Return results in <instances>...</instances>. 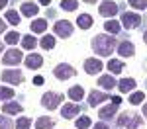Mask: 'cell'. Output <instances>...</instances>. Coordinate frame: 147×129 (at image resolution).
Returning a JSON list of instances; mask_svg holds the SVG:
<instances>
[{
    "mask_svg": "<svg viewBox=\"0 0 147 129\" xmlns=\"http://www.w3.org/2000/svg\"><path fill=\"white\" fill-rule=\"evenodd\" d=\"M118 47L116 39L108 33H100L92 39V49L96 55H112V51Z\"/></svg>",
    "mask_w": 147,
    "mask_h": 129,
    "instance_id": "obj_1",
    "label": "cell"
},
{
    "mask_svg": "<svg viewBox=\"0 0 147 129\" xmlns=\"http://www.w3.org/2000/svg\"><path fill=\"white\" fill-rule=\"evenodd\" d=\"M118 127H125V129H139L141 125V116H137V114H122V116L118 117Z\"/></svg>",
    "mask_w": 147,
    "mask_h": 129,
    "instance_id": "obj_2",
    "label": "cell"
},
{
    "mask_svg": "<svg viewBox=\"0 0 147 129\" xmlns=\"http://www.w3.org/2000/svg\"><path fill=\"white\" fill-rule=\"evenodd\" d=\"M61 102H63V96L57 94V92H47V94H43V98H41V104H43V108H47V110L59 108Z\"/></svg>",
    "mask_w": 147,
    "mask_h": 129,
    "instance_id": "obj_3",
    "label": "cell"
},
{
    "mask_svg": "<svg viewBox=\"0 0 147 129\" xmlns=\"http://www.w3.org/2000/svg\"><path fill=\"white\" fill-rule=\"evenodd\" d=\"M53 72H55V76L59 78V80H69V78H73V76L77 74V70L73 69L71 65H67V63H61V65H57Z\"/></svg>",
    "mask_w": 147,
    "mask_h": 129,
    "instance_id": "obj_4",
    "label": "cell"
},
{
    "mask_svg": "<svg viewBox=\"0 0 147 129\" xmlns=\"http://www.w3.org/2000/svg\"><path fill=\"white\" fill-rule=\"evenodd\" d=\"M141 23V16L136 14V12H124L122 14V25L125 29H134Z\"/></svg>",
    "mask_w": 147,
    "mask_h": 129,
    "instance_id": "obj_5",
    "label": "cell"
},
{
    "mask_svg": "<svg viewBox=\"0 0 147 129\" xmlns=\"http://www.w3.org/2000/svg\"><path fill=\"white\" fill-rule=\"evenodd\" d=\"M55 35H59V37H71L73 35V23L71 22H67V20H61V22H57L55 23Z\"/></svg>",
    "mask_w": 147,
    "mask_h": 129,
    "instance_id": "obj_6",
    "label": "cell"
},
{
    "mask_svg": "<svg viewBox=\"0 0 147 129\" xmlns=\"http://www.w3.org/2000/svg\"><path fill=\"white\" fill-rule=\"evenodd\" d=\"M20 61H22V53H20L18 49H10V51H6L4 57H2V63H4L6 67H16Z\"/></svg>",
    "mask_w": 147,
    "mask_h": 129,
    "instance_id": "obj_7",
    "label": "cell"
},
{
    "mask_svg": "<svg viewBox=\"0 0 147 129\" xmlns=\"http://www.w3.org/2000/svg\"><path fill=\"white\" fill-rule=\"evenodd\" d=\"M2 80L16 86V84H22L24 82V74L20 70H4V72H2Z\"/></svg>",
    "mask_w": 147,
    "mask_h": 129,
    "instance_id": "obj_8",
    "label": "cell"
},
{
    "mask_svg": "<svg viewBox=\"0 0 147 129\" xmlns=\"http://www.w3.org/2000/svg\"><path fill=\"white\" fill-rule=\"evenodd\" d=\"M98 12H100V16H104V18H112V16H116L118 14V4L116 2H100V8H98Z\"/></svg>",
    "mask_w": 147,
    "mask_h": 129,
    "instance_id": "obj_9",
    "label": "cell"
},
{
    "mask_svg": "<svg viewBox=\"0 0 147 129\" xmlns=\"http://www.w3.org/2000/svg\"><path fill=\"white\" fill-rule=\"evenodd\" d=\"M84 70L88 74H98L102 70V61L100 59H86L84 61Z\"/></svg>",
    "mask_w": 147,
    "mask_h": 129,
    "instance_id": "obj_10",
    "label": "cell"
},
{
    "mask_svg": "<svg viewBox=\"0 0 147 129\" xmlns=\"http://www.w3.org/2000/svg\"><path fill=\"white\" fill-rule=\"evenodd\" d=\"M136 53V47L131 41H122V43H118V55H122V57H131Z\"/></svg>",
    "mask_w": 147,
    "mask_h": 129,
    "instance_id": "obj_11",
    "label": "cell"
},
{
    "mask_svg": "<svg viewBox=\"0 0 147 129\" xmlns=\"http://www.w3.org/2000/svg\"><path fill=\"white\" fill-rule=\"evenodd\" d=\"M116 112H118V106L116 104H108V106H104V108H100L98 117H100L102 121H106V119H110V117L116 116Z\"/></svg>",
    "mask_w": 147,
    "mask_h": 129,
    "instance_id": "obj_12",
    "label": "cell"
},
{
    "mask_svg": "<svg viewBox=\"0 0 147 129\" xmlns=\"http://www.w3.org/2000/svg\"><path fill=\"white\" fill-rule=\"evenodd\" d=\"M106 100H108V94L98 92V90H92L90 96H88V106H90V108H94V106L102 104V102H106Z\"/></svg>",
    "mask_w": 147,
    "mask_h": 129,
    "instance_id": "obj_13",
    "label": "cell"
},
{
    "mask_svg": "<svg viewBox=\"0 0 147 129\" xmlns=\"http://www.w3.org/2000/svg\"><path fill=\"white\" fill-rule=\"evenodd\" d=\"M24 63H26V67H28V69H39V67L43 65V57L32 53V55H28V57H26Z\"/></svg>",
    "mask_w": 147,
    "mask_h": 129,
    "instance_id": "obj_14",
    "label": "cell"
},
{
    "mask_svg": "<svg viewBox=\"0 0 147 129\" xmlns=\"http://www.w3.org/2000/svg\"><path fill=\"white\" fill-rule=\"evenodd\" d=\"M79 114H80V106L79 104H65L63 106V117L71 119V117H77Z\"/></svg>",
    "mask_w": 147,
    "mask_h": 129,
    "instance_id": "obj_15",
    "label": "cell"
},
{
    "mask_svg": "<svg viewBox=\"0 0 147 129\" xmlns=\"http://www.w3.org/2000/svg\"><path fill=\"white\" fill-rule=\"evenodd\" d=\"M98 86L104 90H112V88H116V80H114L112 74H102L98 78Z\"/></svg>",
    "mask_w": 147,
    "mask_h": 129,
    "instance_id": "obj_16",
    "label": "cell"
},
{
    "mask_svg": "<svg viewBox=\"0 0 147 129\" xmlns=\"http://www.w3.org/2000/svg\"><path fill=\"white\" fill-rule=\"evenodd\" d=\"M37 10H39V8H37L35 2H24V4H22V14H24V16H28V18L35 16Z\"/></svg>",
    "mask_w": 147,
    "mask_h": 129,
    "instance_id": "obj_17",
    "label": "cell"
},
{
    "mask_svg": "<svg viewBox=\"0 0 147 129\" xmlns=\"http://www.w3.org/2000/svg\"><path fill=\"white\" fill-rule=\"evenodd\" d=\"M108 70H110L112 74H120V72L124 70V63H122L120 59H110V61H108Z\"/></svg>",
    "mask_w": 147,
    "mask_h": 129,
    "instance_id": "obj_18",
    "label": "cell"
},
{
    "mask_svg": "<svg viewBox=\"0 0 147 129\" xmlns=\"http://www.w3.org/2000/svg\"><path fill=\"white\" fill-rule=\"evenodd\" d=\"M118 88H120V92H131L134 88H136V80L134 78H124V80L118 82Z\"/></svg>",
    "mask_w": 147,
    "mask_h": 129,
    "instance_id": "obj_19",
    "label": "cell"
},
{
    "mask_svg": "<svg viewBox=\"0 0 147 129\" xmlns=\"http://www.w3.org/2000/svg\"><path fill=\"white\" fill-rule=\"evenodd\" d=\"M104 29L108 31V35H116V33H120L122 25H120V22H116V20H108V22L104 23Z\"/></svg>",
    "mask_w": 147,
    "mask_h": 129,
    "instance_id": "obj_20",
    "label": "cell"
},
{
    "mask_svg": "<svg viewBox=\"0 0 147 129\" xmlns=\"http://www.w3.org/2000/svg\"><path fill=\"white\" fill-rule=\"evenodd\" d=\"M2 110H4V114H8V116H16V114L22 112V106L16 104V102H6Z\"/></svg>",
    "mask_w": 147,
    "mask_h": 129,
    "instance_id": "obj_21",
    "label": "cell"
},
{
    "mask_svg": "<svg viewBox=\"0 0 147 129\" xmlns=\"http://www.w3.org/2000/svg\"><path fill=\"white\" fill-rule=\"evenodd\" d=\"M53 125H55V121L51 117H39L35 121V129H53Z\"/></svg>",
    "mask_w": 147,
    "mask_h": 129,
    "instance_id": "obj_22",
    "label": "cell"
},
{
    "mask_svg": "<svg viewBox=\"0 0 147 129\" xmlns=\"http://www.w3.org/2000/svg\"><path fill=\"white\" fill-rule=\"evenodd\" d=\"M82 96H84L82 86H73V88L69 90V98H71L73 102H80V100H82Z\"/></svg>",
    "mask_w": 147,
    "mask_h": 129,
    "instance_id": "obj_23",
    "label": "cell"
},
{
    "mask_svg": "<svg viewBox=\"0 0 147 129\" xmlns=\"http://www.w3.org/2000/svg\"><path fill=\"white\" fill-rule=\"evenodd\" d=\"M77 23H79L80 29H88V27L92 25V16L90 14H80L79 20H77Z\"/></svg>",
    "mask_w": 147,
    "mask_h": 129,
    "instance_id": "obj_24",
    "label": "cell"
},
{
    "mask_svg": "<svg viewBox=\"0 0 147 129\" xmlns=\"http://www.w3.org/2000/svg\"><path fill=\"white\" fill-rule=\"evenodd\" d=\"M30 25H32V31H35V33H43V31L47 29V22L45 20H34Z\"/></svg>",
    "mask_w": 147,
    "mask_h": 129,
    "instance_id": "obj_25",
    "label": "cell"
},
{
    "mask_svg": "<svg viewBox=\"0 0 147 129\" xmlns=\"http://www.w3.org/2000/svg\"><path fill=\"white\" fill-rule=\"evenodd\" d=\"M35 45H37V41H35V37H34V35H24V37H22V47H24V49L32 51V49H34Z\"/></svg>",
    "mask_w": 147,
    "mask_h": 129,
    "instance_id": "obj_26",
    "label": "cell"
},
{
    "mask_svg": "<svg viewBox=\"0 0 147 129\" xmlns=\"http://www.w3.org/2000/svg\"><path fill=\"white\" fill-rule=\"evenodd\" d=\"M39 45L43 47V49H53L55 47V37L53 35H43L41 41H39Z\"/></svg>",
    "mask_w": 147,
    "mask_h": 129,
    "instance_id": "obj_27",
    "label": "cell"
},
{
    "mask_svg": "<svg viewBox=\"0 0 147 129\" xmlns=\"http://www.w3.org/2000/svg\"><path fill=\"white\" fill-rule=\"evenodd\" d=\"M6 20H8L12 25H18V23H20V14L16 10H8L6 12Z\"/></svg>",
    "mask_w": 147,
    "mask_h": 129,
    "instance_id": "obj_28",
    "label": "cell"
},
{
    "mask_svg": "<svg viewBox=\"0 0 147 129\" xmlns=\"http://www.w3.org/2000/svg\"><path fill=\"white\" fill-rule=\"evenodd\" d=\"M20 39H22V37H20L18 31H8V33H6V43H8V45H16Z\"/></svg>",
    "mask_w": 147,
    "mask_h": 129,
    "instance_id": "obj_29",
    "label": "cell"
},
{
    "mask_svg": "<svg viewBox=\"0 0 147 129\" xmlns=\"http://www.w3.org/2000/svg\"><path fill=\"white\" fill-rule=\"evenodd\" d=\"M143 100H145V94L143 92H134L129 96V104H134V106H139Z\"/></svg>",
    "mask_w": 147,
    "mask_h": 129,
    "instance_id": "obj_30",
    "label": "cell"
},
{
    "mask_svg": "<svg viewBox=\"0 0 147 129\" xmlns=\"http://www.w3.org/2000/svg\"><path fill=\"white\" fill-rule=\"evenodd\" d=\"M61 8L67 10V12H73L75 8H79V2H77V0H63V2H61Z\"/></svg>",
    "mask_w": 147,
    "mask_h": 129,
    "instance_id": "obj_31",
    "label": "cell"
},
{
    "mask_svg": "<svg viewBox=\"0 0 147 129\" xmlns=\"http://www.w3.org/2000/svg\"><path fill=\"white\" fill-rule=\"evenodd\" d=\"M12 96H14V90H12V88H8V86H2V88H0V102L10 100Z\"/></svg>",
    "mask_w": 147,
    "mask_h": 129,
    "instance_id": "obj_32",
    "label": "cell"
},
{
    "mask_svg": "<svg viewBox=\"0 0 147 129\" xmlns=\"http://www.w3.org/2000/svg\"><path fill=\"white\" fill-rule=\"evenodd\" d=\"M92 121H90V117H86V116H82V117H79L77 121H75V125H77V129H86L88 125H90Z\"/></svg>",
    "mask_w": 147,
    "mask_h": 129,
    "instance_id": "obj_33",
    "label": "cell"
},
{
    "mask_svg": "<svg viewBox=\"0 0 147 129\" xmlns=\"http://www.w3.org/2000/svg\"><path fill=\"white\" fill-rule=\"evenodd\" d=\"M30 125H32V119L30 117H20L16 121V129H30Z\"/></svg>",
    "mask_w": 147,
    "mask_h": 129,
    "instance_id": "obj_34",
    "label": "cell"
},
{
    "mask_svg": "<svg viewBox=\"0 0 147 129\" xmlns=\"http://www.w3.org/2000/svg\"><path fill=\"white\" fill-rule=\"evenodd\" d=\"M0 129H14V123L10 117H0Z\"/></svg>",
    "mask_w": 147,
    "mask_h": 129,
    "instance_id": "obj_35",
    "label": "cell"
},
{
    "mask_svg": "<svg viewBox=\"0 0 147 129\" xmlns=\"http://www.w3.org/2000/svg\"><path fill=\"white\" fill-rule=\"evenodd\" d=\"M129 6H134V8H145L147 6V2H137V0H129Z\"/></svg>",
    "mask_w": 147,
    "mask_h": 129,
    "instance_id": "obj_36",
    "label": "cell"
},
{
    "mask_svg": "<svg viewBox=\"0 0 147 129\" xmlns=\"http://www.w3.org/2000/svg\"><path fill=\"white\" fill-rule=\"evenodd\" d=\"M94 129H110V127H108L104 121H100V123H96V125H94Z\"/></svg>",
    "mask_w": 147,
    "mask_h": 129,
    "instance_id": "obj_37",
    "label": "cell"
},
{
    "mask_svg": "<svg viewBox=\"0 0 147 129\" xmlns=\"http://www.w3.org/2000/svg\"><path fill=\"white\" fill-rule=\"evenodd\" d=\"M112 104L120 106V104H122V98H120V96H114V98H112Z\"/></svg>",
    "mask_w": 147,
    "mask_h": 129,
    "instance_id": "obj_38",
    "label": "cell"
},
{
    "mask_svg": "<svg viewBox=\"0 0 147 129\" xmlns=\"http://www.w3.org/2000/svg\"><path fill=\"white\" fill-rule=\"evenodd\" d=\"M34 84H37V86H39V84H43V76H35V78H34Z\"/></svg>",
    "mask_w": 147,
    "mask_h": 129,
    "instance_id": "obj_39",
    "label": "cell"
},
{
    "mask_svg": "<svg viewBox=\"0 0 147 129\" xmlns=\"http://www.w3.org/2000/svg\"><path fill=\"white\" fill-rule=\"evenodd\" d=\"M4 31H6V23L0 20V33H4Z\"/></svg>",
    "mask_w": 147,
    "mask_h": 129,
    "instance_id": "obj_40",
    "label": "cell"
},
{
    "mask_svg": "<svg viewBox=\"0 0 147 129\" xmlns=\"http://www.w3.org/2000/svg\"><path fill=\"white\" fill-rule=\"evenodd\" d=\"M6 4H8L6 0H0V10H2V8H6Z\"/></svg>",
    "mask_w": 147,
    "mask_h": 129,
    "instance_id": "obj_41",
    "label": "cell"
},
{
    "mask_svg": "<svg viewBox=\"0 0 147 129\" xmlns=\"http://www.w3.org/2000/svg\"><path fill=\"white\" fill-rule=\"evenodd\" d=\"M143 116L147 117V102H145V106H143Z\"/></svg>",
    "mask_w": 147,
    "mask_h": 129,
    "instance_id": "obj_42",
    "label": "cell"
},
{
    "mask_svg": "<svg viewBox=\"0 0 147 129\" xmlns=\"http://www.w3.org/2000/svg\"><path fill=\"white\" fill-rule=\"evenodd\" d=\"M2 51H4V43L0 41V53H2Z\"/></svg>",
    "mask_w": 147,
    "mask_h": 129,
    "instance_id": "obj_43",
    "label": "cell"
},
{
    "mask_svg": "<svg viewBox=\"0 0 147 129\" xmlns=\"http://www.w3.org/2000/svg\"><path fill=\"white\" fill-rule=\"evenodd\" d=\"M143 39H145V45H147V31L143 33Z\"/></svg>",
    "mask_w": 147,
    "mask_h": 129,
    "instance_id": "obj_44",
    "label": "cell"
}]
</instances>
